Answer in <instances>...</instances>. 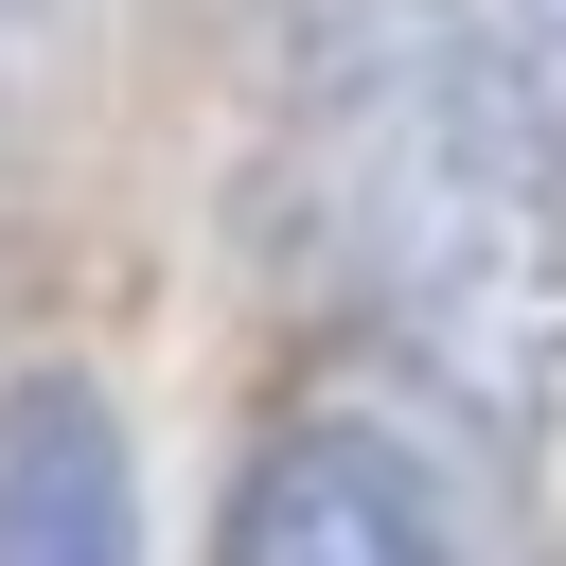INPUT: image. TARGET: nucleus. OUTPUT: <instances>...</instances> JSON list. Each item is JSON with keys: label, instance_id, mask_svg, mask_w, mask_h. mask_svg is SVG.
Listing matches in <instances>:
<instances>
[{"label": "nucleus", "instance_id": "1", "mask_svg": "<svg viewBox=\"0 0 566 566\" xmlns=\"http://www.w3.org/2000/svg\"><path fill=\"white\" fill-rule=\"evenodd\" d=\"M318 212L354 301L478 424L566 407V142L460 35V0H389L318 53Z\"/></svg>", "mask_w": 566, "mask_h": 566}, {"label": "nucleus", "instance_id": "2", "mask_svg": "<svg viewBox=\"0 0 566 566\" xmlns=\"http://www.w3.org/2000/svg\"><path fill=\"white\" fill-rule=\"evenodd\" d=\"M230 566H495V548H478L460 478H442L407 424L318 407V424H283V442L248 460V495H230Z\"/></svg>", "mask_w": 566, "mask_h": 566}, {"label": "nucleus", "instance_id": "3", "mask_svg": "<svg viewBox=\"0 0 566 566\" xmlns=\"http://www.w3.org/2000/svg\"><path fill=\"white\" fill-rule=\"evenodd\" d=\"M0 566H142V478L88 371H35L0 407Z\"/></svg>", "mask_w": 566, "mask_h": 566}, {"label": "nucleus", "instance_id": "4", "mask_svg": "<svg viewBox=\"0 0 566 566\" xmlns=\"http://www.w3.org/2000/svg\"><path fill=\"white\" fill-rule=\"evenodd\" d=\"M460 35H478V53L548 106V142H566V0H460Z\"/></svg>", "mask_w": 566, "mask_h": 566}]
</instances>
